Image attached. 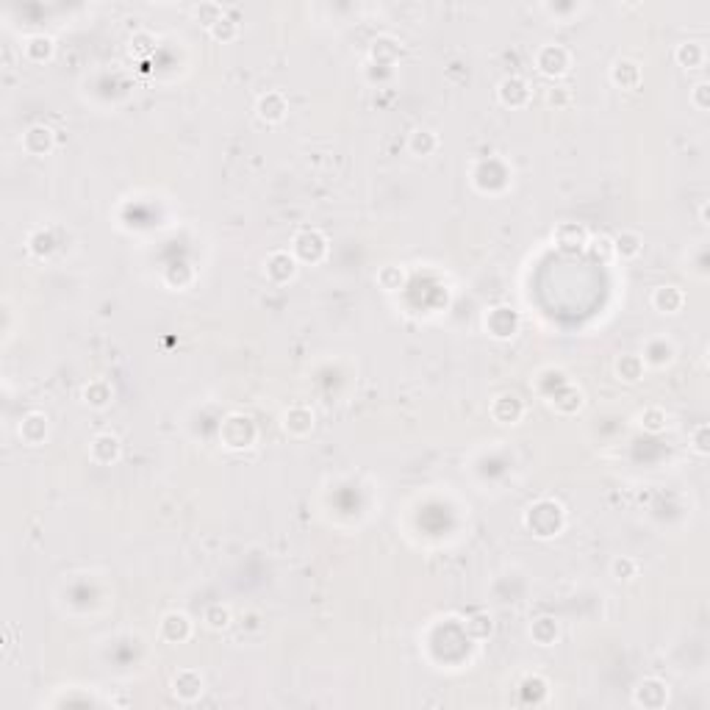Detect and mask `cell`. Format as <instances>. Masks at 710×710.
Returning <instances> with one entry per match:
<instances>
[{
	"label": "cell",
	"mask_w": 710,
	"mask_h": 710,
	"mask_svg": "<svg viewBox=\"0 0 710 710\" xmlns=\"http://www.w3.org/2000/svg\"><path fill=\"white\" fill-rule=\"evenodd\" d=\"M491 414H494L497 422L511 424V422H517L522 417V402H519V397H514V394H500L494 400V405H491Z\"/></svg>",
	"instance_id": "277c9868"
},
{
	"label": "cell",
	"mask_w": 710,
	"mask_h": 710,
	"mask_svg": "<svg viewBox=\"0 0 710 710\" xmlns=\"http://www.w3.org/2000/svg\"><path fill=\"white\" fill-rule=\"evenodd\" d=\"M616 372H619L621 381L636 383V381H641V375H644V361H641L638 355H621V358L616 361Z\"/></svg>",
	"instance_id": "7c38bea8"
},
{
	"label": "cell",
	"mask_w": 710,
	"mask_h": 710,
	"mask_svg": "<svg viewBox=\"0 0 710 710\" xmlns=\"http://www.w3.org/2000/svg\"><path fill=\"white\" fill-rule=\"evenodd\" d=\"M708 424H699L697 430H694V450L699 452V455H708Z\"/></svg>",
	"instance_id": "7402d4cb"
},
{
	"label": "cell",
	"mask_w": 710,
	"mask_h": 710,
	"mask_svg": "<svg viewBox=\"0 0 710 710\" xmlns=\"http://www.w3.org/2000/svg\"><path fill=\"white\" fill-rule=\"evenodd\" d=\"M283 114H286V100H283V95L269 92V95H264L259 100V117L261 120H266V123H278V120H283Z\"/></svg>",
	"instance_id": "52a82bcc"
},
{
	"label": "cell",
	"mask_w": 710,
	"mask_h": 710,
	"mask_svg": "<svg viewBox=\"0 0 710 710\" xmlns=\"http://www.w3.org/2000/svg\"><path fill=\"white\" fill-rule=\"evenodd\" d=\"M614 81L619 86H624V89H633V86H638V81H641V69L636 62H619L614 67Z\"/></svg>",
	"instance_id": "4fadbf2b"
},
{
	"label": "cell",
	"mask_w": 710,
	"mask_h": 710,
	"mask_svg": "<svg viewBox=\"0 0 710 710\" xmlns=\"http://www.w3.org/2000/svg\"><path fill=\"white\" fill-rule=\"evenodd\" d=\"M200 691H203V677L192 672V669H186V672H181L178 677H175V694L181 697V699H186V702H192L194 697H200Z\"/></svg>",
	"instance_id": "ba28073f"
},
{
	"label": "cell",
	"mask_w": 710,
	"mask_h": 710,
	"mask_svg": "<svg viewBox=\"0 0 710 710\" xmlns=\"http://www.w3.org/2000/svg\"><path fill=\"white\" fill-rule=\"evenodd\" d=\"M205 624H208L211 630H225L227 624H230V611L222 608V605H211V608L205 611Z\"/></svg>",
	"instance_id": "e0dca14e"
},
{
	"label": "cell",
	"mask_w": 710,
	"mask_h": 710,
	"mask_svg": "<svg viewBox=\"0 0 710 710\" xmlns=\"http://www.w3.org/2000/svg\"><path fill=\"white\" fill-rule=\"evenodd\" d=\"M675 56H677L680 64L688 67V69H702L705 62H708V50H705L702 42H685V45H680Z\"/></svg>",
	"instance_id": "5b68a950"
},
{
	"label": "cell",
	"mask_w": 710,
	"mask_h": 710,
	"mask_svg": "<svg viewBox=\"0 0 710 710\" xmlns=\"http://www.w3.org/2000/svg\"><path fill=\"white\" fill-rule=\"evenodd\" d=\"M558 244H560L563 250H580L582 244H588V233H585L582 227L566 222V225L558 227Z\"/></svg>",
	"instance_id": "8fae6325"
},
{
	"label": "cell",
	"mask_w": 710,
	"mask_h": 710,
	"mask_svg": "<svg viewBox=\"0 0 710 710\" xmlns=\"http://www.w3.org/2000/svg\"><path fill=\"white\" fill-rule=\"evenodd\" d=\"M641 424H644L649 433H660L666 427V414L660 408H646L641 414Z\"/></svg>",
	"instance_id": "ac0fdd59"
},
{
	"label": "cell",
	"mask_w": 710,
	"mask_h": 710,
	"mask_svg": "<svg viewBox=\"0 0 710 710\" xmlns=\"http://www.w3.org/2000/svg\"><path fill=\"white\" fill-rule=\"evenodd\" d=\"M614 250H616V253H621L624 259H633V256H638V253H641V236H638V233H633V230L621 233V236L616 239Z\"/></svg>",
	"instance_id": "9a60e30c"
},
{
	"label": "cell",
	"mask_w": 710,
	"mask_h": 710,
	"mask_svg": "<svg viewBox=\"0 0 710 710\" xmlns=\"http://www.w3.org/2000/svg\"><path fill=\"white\" fill-rule=\"evenodd\" d=\"M614 575H616V580H633V577L638 575V563L630 560V558H616Z\"/></svg>",
	"instance_id": "d6986e66"
},
{
	"label": "cell",
	"mask_w": 710,
	"mask_h": 710,
	"mask_svg": "<svg viewBox=\"0 0 710 710\" xmlns=\"http://www.w3.org/2000/svg\"><path fill=\"white\" fill-rule=\"evenodd\" d=\"M162 633L167 641H184L192 633V624L184 614H167L162 621Z\"/></svg>",
	"instance_id": "8992f818"
},
{
	"label": "cell",
	"mask_w": 710,
	"mask_h": 710,
	"mask_svg": "<svg viewBox=\"0 0 710 710\" xmlns=\"http://www.w3.org/2000/svg\"><path fill=\"white\" fill-rule=\"evenodd\" d=\"M569 67V53L560 45H544L539 50V69L544 75H563Z\"/></svg>",
	"instance_id": "6da1fadb"
},
{
	"label": "cell",
	"mask_w": 710,
	"mask_h": 710,
	"mask_svg": "<svg viewBox=\"0 0 710 710\" xmlns=\"http://www.w3.org/2000/svg\"><path fill=\"white\" fill-rule=\"evenodd\" d=\"M708 92H710V86L705 84V81L694 86V95H691V100H694V106H697L699 111H705V108H708Z\"/></svg>",
	"instance_id": "44dd1931"
},
{
	"label": "cell",
	"mask_w": 710,
	"mask_h": 710,
	"mask_svg": "<svg viewBox=\"0 0 710 710\" xmlns=\"http://www.w3.org/2000/svg\"><path fill=\"white\" fill-rule=\"evenodd\" d=\"M533 636H536V641L541 646H549L555 638H558V624H555L552 619H539V621L533 624Z\"/></svg>",
	"instance_id": "2e32d148"
},
{
	"label": "cell",
	"mask_w": 710,
	"mask_h": 710,
	"mask_svg": "<svg viewBox=\"0 0 710 710\" xmlns=\"http://www.w3.org/2000/svg\"><path fill=\"white\" fill-rule=\"evenodd\" d=\"M672 355H675V350H672V344L666 339H655V342H649V347H646L641 361L652 364V366H663V364L672 361Z\"/></svg>",
	"instance_id": "5bb4252c"
},
{
	"label": "cell",
	"mask_w": 710,
	"mask_h": 710,
	"mask_svg": "<svg viewBox=\"0 0 710 710\" xmlns=\"http://www.w3.org/2000/svg\"><path fill=\"white\" fill-rule=\"evenodd\" d=\"M652 305L660 314H677L680 308L685 305V294L677 286H658L652 291Z\"/></svg>",
	"instance_id": "3957f363"
},
{
	"label": "cell",
	"mask_w": 710,
	"mask_h": 710,
	"mask_svg": "<svg viewBox=\"0 0 710 710\" xmlns=\"http://www.w3.org/2000/svg\"><path fill=\"white\" fill-rule=\"evenodd\" d=\"M92 458L100 461V463L117 461L120 458V441H117V436H108V433L97 436L95 441H92Z\"/></svg>",
	"instance_id": "9c48e42d"
},
{
	"label": "cell",
	"mask_w": 710,
	"mask_h": 710,
	"mask_svg": "<svg viewBox=\"0 0 710 710\" xmlns=\"http://www.w3.org/2000/svg\"><path fill=\"white\" fill-rule=\"evenodd\" d=\"M669 699V685H663L660 680H644L636 691V702L644 708H660Z\"/></svg>",
	"instance_id": "7a4b0ae2"
},
{
	"label": "cell",
	"mask_w": 710,
	"mask_h": 710,
	"mask_svg": "<svg viewBox=\"0 0 710 710\" xmlns=\"http://www.w3.org/2000/svg\"><path fill=\"white\" fill-rule=\"evenodd\" d=\"M283 427L294 433V436H303V433H308L311 427H314V414L308 411V408H300V405H294L289 414L283 417Z\"/></svg>",
	"instance_id": "30bf717a"
},
{
	"label": "cell",
	"mask_w": 710,
	"mask_h": 710,
	"mask_svg": "<svg viewBox=\"0 0 710 710\" xmlns=\"http://www.w3.org/2000/svg\"><path fill=\"white\" fill-rule=\"evenodd\" d=\"M611 250H614V244H611V239H608V236L594 239V253H597V256H599V253L605 256V253H611Z\"/></svg>",
	"instance_id": "603a6c76"
},
{
	"label": "cell",
	"mask_w": 710,
	"mask_h": 710,
	"mask_svg": "<svg viewBox=\"0 0 710 710\" xmlns=\"http://www.w3.org/2000/svg\"><path fill=\"white\" fill-rule=\"evenodd\" d=\"M411 147L422 153V156H427L433 147H436V136L430 133V130H417L414 136H411Z\"/></svg>",
	"instance_id": "ffe728a7"
}]
</instances>
